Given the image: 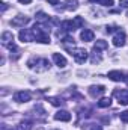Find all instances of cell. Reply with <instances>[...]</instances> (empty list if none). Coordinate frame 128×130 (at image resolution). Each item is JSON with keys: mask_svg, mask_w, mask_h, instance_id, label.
Masks as SVG:
<instances>
[{"mask_svg": "<svg viewBox=\"0 0 128 130\" xmlns=\"http://www.w3.org/2000/svg\"><path fill=\"white\" fill-rule=\"evenodd\" d=\"M11 130H14V129H11Z\"/></svg>", "mask_w": 128, "mask_h": 130, "instance_id": "obj_31", "label": "cell"}, {"mask_svg": "<svg viewBox=\"0 0 128 130\" xmlns=\"http://www.w3.org/2000/svg\"><path fill=\"white\" fill-rule=\"evenodd\" d=\"M18 36H20V41H23V42H32V41H35V33H33L32 29H21L20 33H18Z\"/></svg>", "mask_w": 128, "mask_h": 130, "instance_id": "obj_5", "label": "cell"}, {"mask_svg": "<svg viewBox=\"0 0 128 130\" xmlns=\"http://www.w3.org/2000/svg\"><path fill=\"white\" fill-rule=\"evenodd\" d=\"M84 24V20L81 17H74V20H66L62 23V29H65L66 32H74L75 29H80Z\"/></svg>", "mask_w": 128, "mask_h": 130, "instance_id": "obj_2", "label": "cell"}, {"mask_svg": "<svg viewBox=\"0 0 128 130\" xmlns=\"http://www.w3.org/2000/svg\"><path fill=\"white\" fill-rule=\"evenodd\" d=\"M80 38H81L84 42H91V41H94V38H95V33L92 32V30H89V29H84L83 32L80 33Z\"/></svg>", "mask_w": 128, "mask_h": 130, "instance_id": "obj_14", "label": "cell"}, {"mask_svg": "<svg viewBox=\"0 0 128 130\" xmlns=\"http://www.w3.org/2000/svg\"><path fill=\"white\" fill-rule=\"evenodd\" d=\"M84 130H102V127L98 126V124H88V126L84 127Z\"/></svg>", "mask_w": 128, "mask_h": 130, "instance_id": "obj_21", "label": "cell"}, {"mask_svg": "<svg viewBox=\"0 0 128 130\" xmlns=\"http://www.w3.org/2000/svg\"><path fill=\"white\" fill-rule=\"evenodd\" d=\"M107 42L105 41H102V39H99V41H96L95 45H94V48H96V50H102V48H107Z\"/></svg>", "mask_w": 128, "mask_h": 130, "instance_id": "obj_17", "label": "cell"}, {"mask_svg": "<svg viewBox=\"0 0 128 130\" xmlns=\"http://www.w3.org/2000/svg\"><path fill=\"white\" fill-rule=\"evenodd\" d=\"M91 2H99V0H91Z\"/></svg>", "mask_w": 128, "mask_h": 130, "instance_id": "obj_30", "label": "cell"}, {"mask_svg": "<svg viewBox=\"0 0 128 130\" xmlns=\"http://www.w3.org/2000/svg\"><path fill=\"white\" fill-rule=\"evenodd\" d=\"M104 91H105V86H102V85H98V86H91L89 88V94L92 95V97H96V95H101V94H104Z\"/></svg>", "mask_w": 128, "mask_h": 130, "instance_id": "obj_13", "label": "cell"}, {"mask_svg": "<svg viewBox=\"0 0 128 130\" xmlns=\"http://www.w3.org/2000/svg\"><path fill=\"white\" fill-rule=\"evenodd\" d=\"M29 21H30L29 17H21V15H20V17H15V18L11 21V24L15 26V27H24V24H27Z\"/></svg>", "mask_w": 128, "mask_h": 130, "instance_id": "obj_9", "label": "cell"}, {"mask_svg": "<svg viewBox=\"0 0 128 130\" xmlns=\"http://www.w3.org/2000/svg\"><path fill=\"white\" fill-rule=\"evenodd\" d=\"M48 101H50L53 106H62V104H63V100L59 98V97H50L48 98Z\"/></svg>", "mask_w": 128, "mask_h": 130, "instance_id": "obj_16", "label": "cell"}, {"mask_svg": "<svg viewBox=\"0 0 128 130\" xmlns=\"http://www.w3.org/2000/svg\"><path fill=\"white\" fill-rule=\"evenodd\" d=\"M33 33H35V39L38 42H42V44H48L50 42V35H48V30L42 26V24H35L32 27Z\"/></svg>", "mask_w": 128, "mask_h": 130, "instance_id": "obj_1", "label": "cell"}, {"mask_svg": "<svg viewBox=\"0 0 128 130\" xmlns=\"http://www.w3.org/2000/svg\"><path fill=\"white\" fill-rule=\"evenodd\" d=\"M2 44H3L6 48H9L11 52H12V50H17L15 42H14V35H12V32H9V30H6V32L2 33Z\"/></svg>", "mask_w": 128, "mask_h": 130, "instance_id": "obj_4", "label": "cell"}, {"mask_svg": "<svg viewBox=\"0 0 128 130\" xmlns=\"http://www.w3.org/2000/svg\"><path fill=\"white\" fill-rule=\"evenodd\" d=\"M59 2H60V0H48V3H50V5H57Z\"/></svg>", "mask_w": 128, "mask_h": 130, "instance_id": "obj_27", "label": "cell"}, {"mask_svg": "<svg viewBox=\"0 0 128 130\" xmlns=\"http://www.w3.org/2000/svg\"><path fill=\"white\" fill-rule=\"evenodd\" d=\"M66 8L68 9H77V6H78V2L77 0H66Z\"/></svg>", "mask_w": 128, "mask_h": 130, "instance_id": "obj_20", "label": "cell"}, {"mask_svg": "<svg viewBox=\"0 0 128 130\" xmlns=\"http://www.w3.org/2000/svg\"><path fill=\"white\" fill-rule=\"evenodd\" d=\"M30 129H32V124L29 121H21L17 130H30Z\"/></svg>", "mask_w": 128, "mask_h": 130, "instance_id": "obj_19", "label": "cell"}, {"mask_svg": "<svg viewBox=\"0 0 128 130\" xmlns=\"http://www.w3.org/2000/svg\"><path fill=\"white\" fill-rule=\"evenodd\" d=\"M112 41H113V45L115 47H122L125 44V33L122 32V30H118Z\"/></svg>", "mask_w": 128, "mask_h": 130, "instance_id": "obj_7", "label": "cell"}, {"mask_svg": "<svg viewBox=\"0 0 128 130\" xmlns=\"http://www.w3.org/2000/svg\"><path fill=\"white\" fill-rule=\"evenodd\" d=\"M18 2H20V3H26V5H29L32 0H18Z\"/></svg>", "mask_w": 128, "mask_h": 130, "instance_id": "obj_28", "label": "cell"}, {"mask_svg": "<svg viewBox=\"0 0 128 130\" xmlns=\"http://www.w3.org/2000/svg\"><path fill=\"white\" fill-rule=\"evenodd\" d=\"M0 5H2V12H5V11H6V3H5V2H2Z\"/></svg>", "mask_w": 128, "mask_h": 130, "instance_id": "obj_26", "label": "cell"}, {"mask_svg": "<svg viewBox=\"0 0 128 130\" xmlns=\"http://www.w3.org/2000/svg\"><path fill=\"white\" fill-rule=\"evenodd\" d=\"M121 121L122 123H128V110L121 112Z\"/></svg>", "mask_w": 128, "mask_h": 130, "instance_id": "obj_22", "label": "cell"}, {"mask_svg": "<svg viewBox=\"0 0 128 130\" xmlns=\"http://www.w3.org/2000/svg\"><path fill=\"white\" fill-rule=\"evenodd\" d=\"M69 53L75 59V62H78V64H84L88 61V56H89V53L84 48H69Z\"/></svg>", "mask_w": 128, "mask_h": 130, "instance_id": "obj_3", "label": "cell"}, {"mask_svg": "<svg viewBox=\"0 0 128 130\" xmlns=\"http://www.w3.org/2000/svg\"><path fill=\"white\" fill-rule=\"evenodd\" d=\"M98 3H101L102 6H112L113 5V0H99Z\"/></svg>", "mask_w": 128, "mask_h": 130, "instance_id": "obj_23", "label": "cell"}, {"mask_svg": "<svg viewBox=\"0 0 128 130\" xmlns=\"http://www.w3.org/2000/svg\"><path fill=\"white\" fill-rule=\"evenodd\" d=\"M110 104H112V98L110 97H102L98 101V106H99V107H109Z\"/></svg>", "mask_w": 128, "mask_h": 130, "instance_id": "obj_15", "label": "cell"}, {"mask_svg": "<svg viewBox=\"0 0 128 130\" xmlns=\"http://www.w3.org/2000/svg\"><path fill=\"white\" fill-rule=\"evenodd\" d=\"M30 92L29 91H17L15 94H14V101H17V103H27V101H30Z\"/></svg>", "mask_w": 128, "mask_h": 130, "instance_id": "obj_6", "label": "cell"}, {"mask_svg": "<svg viewBox=\"0 0 128 130\" xmlns=\"http://www.w3.org/2000/svg\"><path fill=\"white\" fill-rule=\"evenodd\" d=\"M115 29H116V27H115V26H107V32H109V33L115 32Z\"/></svg>", "mask_w": 128, "mask_h": 130, "instance_id": "obj_25", "label": "cell"}, {"mask_svg": "<svg viewBox=\"0 0 128 130\" xmlns=\"http://www.w3.org/2000/svg\"><path fill=\"white\" fill-rule=\"evenodd\" d=\"M53 61L56 62V65L59 68H65L66 67V59H65L63 55H60V53H54L53 55Z\"/></svg>", "mask_w": 128, "mask_h": 130, "instance_id": "obj_12", "label": "cell"}, {"mask_svg": "<svg viewBox=\"0 0 128 130\" xmlns=\"http://www.w3.org/2000/svg\"><path fill=\"white\" fill-rule=\"evenodd\" d=\"M124 82H125V83L128 85V76H125V77H124Z\"/></svg>", "mask_w": 128, "mask_h": 130, "instance_id": "obj_29", "label": "cell"}, {"mask_svg": "<svg viewBox=\"0 0 128 130\" xmlns=\"http://www.w3.org/2000/svg\"><path fill=\"white\" fill-rule=\"evenodd\" d=\"M54 120L68 123V121H71V113H69L68 110H59V112H56V115H54Z\"/></svg>", "mask_w": 128, "mask_h": 130, "instance_id": "obj_10", "label": "cell"}, {"mask_svg": "<svg viewBox=\"0 0 128 130\" xmlns=\"http://www.w3.org/2000/svg\"><path fill=\"white\" fill-rule=\"evenodd\" d=\"M124 77H125L124 73L119 71V70H113V71L109 73V79L113 80V82H121V80H124Z\"/></svg>", "mask_w": 128, "mask_h": 130, "instance_id": "obj_11", "label": "cell"}, {"mask_svg": "<svg viewBox=\"0 0 128 130\" xmlns=\"http://www.w3.org/2000/svg\"><path fill=\"white\" fill-rule=\"evenodd\" d=\"M36 20L41 21V23H47V21H48V15L44 14V12H38V14H36Z\"/></svg>", "mask_w": 128, "mask_h": 130, "instance_id": "obj_18", "label": "cell"}, {"mask_svg": "<svg viewBox=\"0 0 128 130\" xmlns=\"http://www.w3.org/2000/svg\"><path fill=\"white\" fill-rule=\"evenodd\" d=\"M119 5L122 8H128V0H119Z\"/></svg>", "mask_w": 128, "mask_h": 130, "instance_id": "obj_24", "label": "cell"}, {"mask_svg": "<svg viewBox=\"0 0 128 130\" xmlns=\"http://www.w3.org/2000/svg\"><path fill=\"white\" fill-rule=\"evenodd\" d=\"M115 95H116V98H118L119 104H124V106H127L128 104V89L115 91Z\"/></svg>", "mask_w": 128, "mask_h": 130, "instance_id": "obj_8", "label": "cell"}]
</instances>
